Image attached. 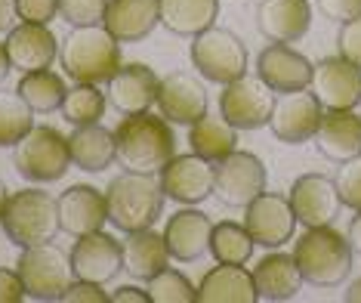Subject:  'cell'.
<instances>
[{"label":"cell","mask_w":361,"mask_h":303,"mask_svg":"<svg viewBox=\"0 0 361 303\" xmlns=\"http://www.w3.org/2000/svg\"><path fill=\"white\" fill-rule=\"evenodd\" d=\"M19 22V10H16V0H0V35H10Z\"/></svg>","instance_id":"44"},{"label":"cell","mask_w":361,"mask_h":303,"mask_svg":"<svg viewBox=\"0 0 361 303\" xmlns=\"http://www.w3.org/2000/svg\"><path fill=\"white\" fill-rule=\"evenodd\" d=\"M13 165L19 177L31 179V183H56L75 165L68 136H62L56 127L35 124L13 145Z\"/></svg>","instance_id":"6"},{"label":"cell","mask_w":361,"mask_h":303,"mask_svg":"<svg viewBox=\"0 0 361 303\" xmlns=\"http://www.w3.org/2000/svg\"><path fill=\"white\" fill-rule=\"evenodd\" d=\"M35 127V109L19 93H0V149L16 145Z\"/></svg>","instance_id":"35"},{"label":"cell","mask_w":361,"mask_h":303,"mask_svg":"<svg viewBox=\"0 0 361 303\" xmlns=\"http://www.w3.org/2000/svg\"><path fill=\"white\" fill-rule=\"evenodd\" d=\"M253 282H257V294L259 300H272V303H284L293 300L302 291V273L293 260V254H281L272 251L253 266Z\"/></svg>","instance_id":"25"},{"label":"cell","mask_w":361,"mask_h":303,"mask_svg":"<svg viewBox=\"0 0 361 303\" xmlns=\"http://www.w3.org/2000/svg\"><path fill=\"white\" fill-rule=\"evenodd\" d=\"M22 22H37V25H50L59 16V0H16Z\"/></svg>","instance_id":"40"},{"label":"cell","mask_w":361,"mask_h":303,"mask_svg":"<svg viewBox=\"0 0 361 303\" xmlns=\"http://www.w3.org/2000/svg\"><path fill=\"white\" fill-rule=\"evenodd\" d=\"M210 232H213L210 217L188 204V208L176 210V214L167 220V226H164V242H167L173 260L192 263V260H198L210 251Z\"/></svg>","instance_id":"23"},{"label":"cell","mask_w":361,"mask_h":303,"mask_svg":"<svg viewBox=\"0 0 361 303\" xmlns=\"http://www.w3.org/2000/svg\"><path fill=\"white\" fill-rule=\"evenodd\" d=\"M6 53H10L13 69L22 71V75L50 69L53 59L59 56V37L53 35L50 25L22 22L6 35Z\"/></svg>","instance_id":"21"},{"label":"cell","mask_w":361,"mask_h":303,"mask_svg":"<svg viewBox=\"0 0 361 303\" xmlns=\"http://www.w3.org/2000/svg\"><path fill=\"white\" fill-rule=\"evenodd\" d=\"M6 201H10V192H6V183L0 179V217H4V210H6Z\"/></svg>","instance_id":"49"},{"label":"cell","mask_w":361,"mask_h":303,"mask_svg":"<svg viewBox=\"0 0 361 303\" xmlns=\"http://www.w3.org/2000/svg\"><path fill=\"white\" fill-rule=\"evenodd\" d=\"M114 152L118 165L133 174H161V167L176 155V136L170 121L152 112L124 114L114 127Z\"/></svg>","instance_id":"1"},{"label":"cell","mask_w":361,"mask_h":303,"mask_svg":"<svg viewBox=\"0 0 361 303\" xmlns=\"http://www.w3.org/2000/svg\"><path fill=\"white\" fill-rule=\"evenodd\" d=\"M309 90L318 96L324 112L355 109V105H361V69L349 59H343V56H327L312 71Z\"/></svg>","instance_id":"16"},{"label":"cell","mask_w":361,"mask_h":303,"mask_svg":"<svg viewBox=\"0 0 361 303\" xmlns=\"http://www.w3.org/2000/svg\"><path fill=\"white\" fill-rule=\"evenodd\" d=\"M71 266H75V278L96 285H109L114 275L124 269V244L109 232H87L75 242L71 251Z\"/></svg>","instance_id":"17"},{"label":"cell","mask_w":361,"mask_h":303,"mask_svg":"<svg viewBox=\"0 0 361 303\" xmlns=\"http://www.w3.org/2000/svg\"><path fill=\"white\" fill-rule=\"evenodd\" d=\"M324 118V105L312 90H293V93H278L272 109V133L287 145H302L315 139L318 124Z\"/></svg>","instance_id":"12"},{"label":"cell","mask_w":361,"mask_h":303,"mask_svg":"<svg viewBox=\"0 0 361 303\" xmlns=\"http://www.w3.org/2000/svg\"><path fill=\"white\" fill-rule=\"evenodd\" d=\"M121 244H124V269L136 282H149L170 263V248L164 242V232L158 235L152 229H136V232H127Z\"/></svg>","instance_id":"28"},{"label":"cell","mask_w":361,"mask_h":303,"mask_svg":"<svg viewBox=\"0 0 361 303\" xmlns=\"http://www.w3.org/2000/svg\"><path fill=\"white\" fill-rule=\"evenodd\" d=\"M164 189L154 174H133L124 170L114 177L105 189L109 204V223L121 232H136V229H152L164 210Z\"/></svg>","instance_id":"4"},{"label":"cell","mask_w":361,"mask_h":303,"mask_svg":"<svg viewBox=\"0 0 361 303\" xmlns=\"http://www.w3.org/2000/svg\"><path fill=\"white\" fill-rule=\"evenodd\" d=\"M16 93H19L35 112H56V109H62L68 87H65V81L59 75H53L50 69H40V71L22 75Z\"/></svg>","instance_id":"33"},{"label":"cell","mask_w":361,"mask_h":303,"mask_svg":"<svg viewBox=\"0 0 361 303\" xmlns=\"http://www.w3.org/2000/svg\"><path fill=\"white\" fill-rule=\"evenodd\" d=\"M336 47H340V56L349 59L352 65L361 69V16L358 19H349L340 25V35H336Z\"/></svg>","instance_id":"39"},{"label":"cell","mask_w":361,"mask_h":303,"mask_svg":"<svg viewBox=\"0 0 361 303\" xmlns=\"http://www.w3.org/2000/svg\"><path fill=\"white\" fill-rule=\"evenodd\" d=\"M266 192V167L253 152H232L216 161V183L213 195L226 208H247L257 195Z\"/></svg>","instance_id":"10"},{"label":"cell","mask_w":361,"mask_h":303,"mask_svg":"<svg viewBox=\"0 0 361 303\" xmlns=\"http://www.w3.org/2000/svg\"><path fill=\"white\" fill-rule=\"evenodd\" d=\"M59 62L75 84H109L121 69V40L105 25H78L59 44Z\"/></svg>","instance_id":"2"},{"label":"cell","mask_w":361,"mask_h":303,"mask_svg":"<svg viewBox=\"0 0 361 303\" xmlns=\"http://www.w3.org/2000/svg\"><path fill=\"white\" fill-rule=\"evenodd\" d=\"M287 198L293 204V214L297 223L306 229L312 226H334V220L343 210V198L336 189V179L324 177V174H302L293 179Z\"/></svg>","instance_id":"14"},{"label":"cell","mask_w":361,"mask_h":303,"mask_svg":"<svg viewBox=\"0 0 361 303\" xmlns=\"http://www.w3.org/2000/svg\"><path fill=\"white\" fill-rule=\"evenodd\" d=\"M161 114L170 121V124H198V121L207 114V87L204 81H198V75L192 71H170V75L161 78L158 84V102Z\"/></svg>","instance_id":"15"},{"label":"cell","mask_w":361,"mask_h":303,"mask_svg":"<svg viewBox=\"0 0 361 303\" xmlns=\"http://www.w3.org/2000/svg\"><path fill=\"white\" fill-rule=\"evenodd\" d=\"M111 300L114 303H149V291H139L136 285H124V288H118L111 294Z\"/></svg>","instance_id":"45"},{"label":"cell","mask_w":361,"mask_h":303,"mask_svg":"<svg viewBox=\"0 0 361 303\" xmlns=\"http://www.w3.org/2000/svg\"><path fill=\"white\" fill-rule=\"evenodd\" d=\"M253 235L247 232L244 223H232V220H223V223H213L210 232V254L216 263H247L253 257Z\"/></svg>","instance_id":"32"},{"label":"cell","mask_w":361,"mask_h":303,"mask_svg":"<svg viewBox=\"0 0 361 303\" xmlns=\"http://www.w3.org/2000/svg\"><path fill=\"white\" fill-rule=\"evenodd\" d=\"M315 145L334 165H343V161L361 155V114H355L352 109L324 112L315 133Z\"/></svg>","instance_id":"24"},{"label":"cell","mask_w":361,"mask_h":303,"mask_svg":"<svg viewBox=\"0 0 361 303\" xmlns=\"http://www.w3.org/2000/svg\"><path fill=\"white\" fill-rule=\"evenodd\" d=\"M28 294H25V285H22L19 273L13 269H0V303H22Z\"/></svg>","instance_id":"43"},{"label":"cell","mask_w":361,"mask_h":303,"mask_svg":"<svg viewBox=\"0 0 361 303\" xmlns=\"http://www.w3.org/2000/svg\"><path fill=\"white\" fill-rule=\"evenodd\" d=\"M349 235L336 232L334 226H312L293 242V260H297L302 278L315 288H336L352 273Z\"/></svg>","instance_id":"3"},{"label":"cell","mask_w":361,"mask_h":303,"mask_svg":"<svg viewBox=\"0 0 361 303\" xmlns=\"http://www.w3.org/2000/svg\"><path fill=\"white\" fill-rule=\"evenodd\" d=\"M312 25L309 0H262L257 6V28L272 44H297Z\"/></svg>","instance_id":"22"},{"label":"cell","mask_w":361,"mask_h":303,"mask_svg":"<svg viewBox=\"0 0 361 303\" xmlns=\"http://www.w3.org/2000/svg\"><path fill=\"white\" fill-rule=\"evenodd\" d=\"M188 143H192V152H198L201 158H207L216 165V161H223L226 155L235 152L238 130L228 124L223 114H219V118L204 114L198 124H192V130H188Z\"/></svg>","instance_id":"31"},{"label":"cell","mask_w":361,"mask_h":303,"mask_svg":"<svg viewBox=\"0 0 361 303\" xmlns=\"http://www.w3.org/2000/svg\"><path fill=\"white\" fill-rule=\"evenodd\" d=\"M6 239L16 248H31V244L53 242L62 232L59 223V198H53L44 189H22L13 192L6 201V210L0 217Z\"/></svg>","instance_id":"5"},{"label":"cell","mask_w":361,"mask_h":303,"mask_svg":"<svg viewBox=\"0 0 361 303\" xmlns=\"http://www.w3.org/2000/svg\"><path fill=\"white\" fill-rule=\"evenodd\" d=\"M318 10L331 22H349L361 16V0H318Z\"/></svg>","instance_id":"42"},{"label":"cell","mask_w":361,"mask_h":303,"mask_svg":"<svg viewBox=\"0 0 361 303\" xmlns=\"http://www.w3.org/2000/svg\"><path fill=\"white\" fill-rule=\"evenodd\" d=\"M109 0H59V16L71 28L78 25H102Z\"/></svg>","instance_id":"37"},{"label":"cell","mask_w":361,"mask_h":303,"mask_svg":"<svg viewBox=\"0 0 361 303\" xmlns=\"http://www.w3.org/2000/svg\"><path fill=\"white\" fill-rule=\"evenodd\" d=\"M346 303H361V278H355L346 288Z\"/></svg>","instance_id":"48"},{"label":"cell","mask_w":361,"mask_h":303,"mask_svg":"<svg viewBox=\"0 0 361 303\" xmlns=\"http://www.w3.org/2000/svg\"><path fill=\"white\" fill-rule=\"evenodd\" d=\"M71 145V161L75 167L87 170V174H102L105 167H111L118 161L114 152V130L99 124H87V127H75V133L68 136Z\"/></svg>","instance_id":"30"},{"label":"cell","mask_w":361,"mask_h":303,"mask_svg":"<svg viewBox=\"0 0 361 303\" xmlns=\"http://www.w3.org/2000/svg\"><path fill=\"white\" fill-rule=\"evenodd\" d=\"M244 214V226L253 235V242L262 248L275 251L293 239V229H297V214H293V204L287 195L278 192H262L257 195Z\"/></svg>","instance_id":"13"},{"label":"cell","mask_w":361,"mask_h":303,"mask_svg":"<svg viewBox=\"0 0 361 303\" xmlns=\"http://www.w3.org/2000/svg\"><path fill=\"white\" fill-rule=\"evenodd\" d=\"M334 179H336V189H340L343 204L352 208V210H361V155L343 161L340 174H336Z\"/></svg>","instance_id":"38"},{"label":"cell","mask_w":361,"mask_h":303,"mask_svg":"<svg viewBox=\"0 0 361 303\" xmlns=\"http://www.w3.org/2000/svg\"><path fill=\"white\" fill-rule=\"evenodd\" d=\"M158 84L161 78L145 62H127L109 81V102L121 114L149 112L158 102Z\"/></svg>","instance_id":"19"},{"label":"cell","mask_w":361,"mask_h":303,"mask_svg":"<svg viewBox=\"0 0 361 303\" xmlns=\"http://www.w3.org/2000/svg\"><path fill=\"white\" fill-rule=\"evenodd\" d=\"M349 244H352V251L361 257V210H355V217H352V223H349Z\"/></svg>","instance_id":"46"},{"label":"cell","mask_w":361,"mask_h":303,"mask_svg":"<svg viewBox=\"0 0 361 303\" xmlns=\"http://www.w3.org/2000/svg\"><path fill=\"white\" fill-rule=\"evenodd\" d=\"M312 65L306 56L297 53L290 44H269L257 59V75L266 81L275 93H293V90L312 87Z\"/></svg>","instance_id":"18"},{"label":"cell","mask_w":361,"mask_h":303,"mask_svg":"<svg viewBox=\"0 0 361 303\" xmlns=\"http://www.w3.org/2000/svg\"><path fill=\"white\" fill-rule=\"evenodd\" d=\"M247 44L228 28L210 25L192 37V62L198 75L210 84H228L247 75Z\"/></svg>","instance_id":"8"},{"label":"cell","mask_w":361,"mask_h":303,"mask_svg":"<svg viewBox=\"0 0 361 303\" xmlns=\"http://www.w3.org/2000/svg\"><path fill=\"white\" fill-rule=\"evenodd\" d=\"M65 303H109L111 297L102 291V285L96 282H84V278H75L71 282V288L65 291Z\"/></svg>","instance_id":"41"},{"label":"cell","mask_w":361,"mask_h":303,"mask_svg":"<svg viewBox=\"0 0 361 303\" xmlns=\"http://www.w3.org/2000/svg\"><path fill=\"white\" fill-rule=\"evenodd\" d=\"M275 90L259 75H241L223 84L219 93V114L235 130H259L272 121Z\"/></svg>","instance_id":"9"},{"label":"cell","mask_w":361,"mask_h":303,"mask_svg":"<svg viewBox=\"0 0 361 303\" xmlns=\"http://www.w3.org/2000/svg\"><path fill=\"white\" fill-rule=\"evenodd\" d=\"M13 71V62H10V53H6V44H0V81Z\"/></svg>","instance_id":"47"},{"label":"cell","mask_w":361,"mask_h":303,"mask_svg":"<svg viewBox=\"0 0 361 303\" xmlns=\"http://www.w3.org/2000/svg\"><path fill=\"white\" fill-rule=\"evenodd\" d=\"M257 282L241 263H216L198 285V303H257Z\"/></svg>","instance_id":"27"},{"label":"cell","mask_w":361,"mask_h":303,"mask_svg":"<svg viewBox=\"0 0 361 303\" xmlns=\"http://www.w3.org/2000/svg\"><path fill=\"white\" fill-rule=\"evenodd\" d=\"M102 25L111 31L121 44H136L145 40L161 25L158 0H109Z\"/></svg>","instance_id":"26"},{"label":"cell","mask_w":361,"mask_h":303,"mask_svg":"<svg viewBox=\"0 0 361 303\" xmlns=\"http://www.w3.org/2000/svg\"><path fill=\"white\" fill-rule=\"evenodd\" d=\"M158 183L167 198L179 204H201L213 195V183H216V165L201 158L198 152L173 155L167 165L161 167Z\"/></svg>","instance_id":"11"},{"label":"cell","mask_w":361,"mask_h":303,"mask_svg":"<svg viewBox=\"0 0 361 303\" xmlns=\"http://www.w3.org/2000/svg\"><path fill=\"white\" fill-rule=\"evenodd\" d=\"M145 285H149L145 291H149L152 303H198V288L170 266L161 269L158 275H152Z\"/></svg>","instance_id":"36"},{"label":"cell","mask_w":361,"mask_h":303,"mask_svg":"<svg viewBox=\"0 0 361 303\" xmlns=\"http://www.w3.org/2000/svg\"><path fill=\"white\" fill-rule=\"evenodd\" d=\"M16 273H19L25 294L35 300L53 303L62 300L65 291L75 282V266H71V254H65L59 244L44 242L22 248L19 260H16Z\"/></svg>","instance_id":"7"},{"label":"cell","mask_w":361,"mask_h":303,"mask_svg":"<svg viewBox=\"0 0 361 303\" xmlns=\"http://www.w3.org/2000/svg\"><path fill=\"white\" fill-rule=\"evenodd\" d=\"M161 25L176 37H195L219 19V0H158Z\"/></svg>","instance_id":"29"},{"label":"cell","mask_w":361,"mask_h":303,"mask_svg":"<svg viewBox=\"0 0 361 303\" xmlns=\"http://www.w3.org/2000/svg\"><path fill=\"white\" fill-rule=\"evenodd\" d=\"M59 223H62V232L80 235L87 232H99V229L109 223V204H105V192H99L96 186H87V183H78V186H68L62 195H59Z\"/></svg>","instance_id":"20"},{"label":"cell","mask_w":361,"mask_h":303,"mask_svg":"<svg viewBox=\"0 0 361 303\" xmlns=\"http://www.w3.org/2000/svg\"><path fill=\"white\" fill-rule=\"evenodd\" d=\"M105 105H109V93H102L99 84H75L65 93L62 102V118L71 127H87V124H99Z\"/></svg>","instance_id":"34"}]
</instances>
